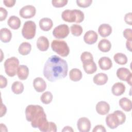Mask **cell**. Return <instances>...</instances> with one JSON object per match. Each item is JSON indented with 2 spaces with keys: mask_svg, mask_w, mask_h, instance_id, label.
Masks as SVG:
<instances>
[{
  "mask_svg": "<svg viewBox=\"0 0 132 132\" xmlns=\"http://www.w3.org/2000/svg\"><path fill=\"white\" fill-rule=\"evenodd\" d=\"M68 71L67 61L57 55H52L45 62L43 73L48 81L53 82L65 77Z\"/></svg>",
  "mask_w": 132,
  "mask_h": 132,
  "instance_id": "6da1fadb",
  "label": "cell"
},
{
  "mask_svg": "<svg viewBox=\"0 0 132 132\" xmlns=\"http://www.w3.org/2000/svg\"><path fill=\"white\" fill-rule=\"evenodd\" d=\"M25 116L27 121L31 122L33 128L41 131L47 132L49 122L42 107L38 105H29L25 109Z\"/></svg>",
  "mask_w": 132,
  "mask_h": 132,
  "instance_id": "7a4b0ae2",
  "label": "cell"
},
{
  "mask_svg": "<svg viewBox=\"0 0 132 132\" xmlns=\"http://www.w3.org/2000/svg\"><path fill=\"white\" fill-rule=\"evenodd\" d=\"M126 120V116L121 110H116L108 114L106 117V123L110 129H115L120 125L123 124Z\"/></svg>",
  "mask_w": 132,
  "mask_h": 132,
  "instance_id": "3957f363",
  "label": "cell"
},
{
  "mask_svg": "<svg viewBox=\"0 0 132 132\" xmlns=\"http://www.w3.org/2000/svg\"><path fill=\"white\" fill-rule=\"evenodd\" d=\"M84 13L78 9H66L61 13L62 19L65 22L81 23L84 20Z\"/></svg>",
  "mask_w": 132,
  "mask_h": 132,
  "instance_id": "277c9868",
  "label": "cell"
},
{
  "mask_svg": "<svg viewBox=\"0 0 132 132\" xmlns=\"http://www.w3.org/2000/svg\"><path fill=\"white\" fill-rule=\"evenodd\" d=\"M51 48L53 51L62 57H67L70 53L69 47L63 40H53L51 43Z\"/></svg>",
  "mask_w": 132,
  "mask_h": 132,
  "instance_id": "5b68a950",
  "label": "cell"
},
{
  "mask_svg": "<svg viewBox=\"0 0 132 132\" xmlns=\"http://www.w3.org/2000/svg\"><path fill=\"white\" fill-rule=\"evenodd\" d=\"M19 65V60L17 58L12 57L7 59L4 64L5 73L10 77L14 76L17 73Z\"/></svg>",
  "mask_w": 132,
  "mask_h": 132,
  "instance_id": "8992f818",
  "label": "cell"
},
{
  "mask_svg": "<svg viewBox=\"0 0 132 132\" xmlns=\"http://www.w3.org/2000/svg\"><path fill=\"white\" fill-rule=\"evenodd\" d=\"M36 31V23L32 21H27L23 25L22 29V35L26 39H31L35 36Z\"/></svg>",
  "mask_w": 132,
  "mask_h": 132,
  "instance_id": "52a82bcc",
  "label": "cell"
},
{
  "mask_svg": "<svg viewBox=\"0 0 132 132\" xmlns=\"http://www.w3.org/2000/svg\"><path fill=\"white\" fill-rule=\"evenodd\" d=\"M69 26L65 24H62L54 28L53 30V35L57 39H64L69 35Z\"/></svg>",
  "mask_w": 132,
  "mask_h": 132,
  "instance_id": "ba28073f",
  "label": "cell"
},
{
  "mask_svg": "<svg viewBox=\"0 0 132 132\" xmlns=\"http://www.w3.org/2000/svg\"><path fill=\"white\" fill-rule=\"evenodd\" d=\"M116 74L120 80L126 81L129 85H131L132 74L129 70L126 68H120L117 70Z\"/></svg>",
  "mask_w": 132,
  "mask_h": 132,
  "instance_id": "9c48e42d",
  "label": "cell"
},
{
  "mask_svg": "<svg viewBox=\"0 0 132 132\" xmlns=\"http://www.w3.org/2000/svg\"><path fill=\"white\" fill-rule=\"evenodd\" d=\"M36 13V8L31 5L23 7L19 11L20 15L24 19H29L34 17Z\"/></svg>",
  "mask_w": 132,
  "mask_h": 132,
  "instance_id": "30bf717a",
  "label": "cell"
},
{
  "mask_svg": "<svg viewBox=\"0 0 132 132\" xmlns=\"http://www.w3.org/2000/svg\"><path fill=\"white\" fill-rule=\"evenodd\" d=\"M77 126L78 130L80 132H88L91 127V122L88 118L81 117L78 120Z\"/></svg>",
  "mask_w": 132,
  "mask_h": 132,
  "instance_id": "8fae6325",
  "label": "cell"
},
{
  "mask_svg": "<svg viewBox=\"0 0 132 132\" xmlns=\"http://www.w3.org/2000/svg\"><path fill=\"white\" fill-rule=\"evenodd\" d=\"M98 39V35L97 33L92 30L87 31L84 36V41L88 44H93L95 43Z\"/></svg>",
  "mask_w": 132,
  "mask_h": 132,
  "instance_id": "7c38bea8",
  "label": "cell"
},
{
  "mask_svg": "<svg viewBox=\"0 0 132 132\" xmlns=\"http://www.w3.org/2000/svg\"><path fill=\"white\" fill-rule=\"evenodd\" d=\"M95 109L96 112L99 114L105 115L109 112L110 110V106L107 102L102 101L96 104Z\"/></svg>",
  "mask_w": 132,
  "mask_h": 132,
  "instance_id": "4fadbf2b",
  "label": "cell"
},
{
  "mask_svg": "<svg viewBox=\"0 0 132 132\" xmlns=\"http://www.w3.org/2000/svg\"><path fill=\"white\" fill-rule=\"evenodd\" d=\"M33 86L37 92H42L46 89V84L42 78L38 77L34 79L33 81Z\"/></svg>",
  "mask_w": 132,
  "mask_h": 132,
  "instance_id": "5bb4252c",
  "label": "cell"
},
{
  "mask_svg": "<svg viewBox=\"0 0 132 132\" xmlns=\"http://www.w3.org/2000/svg\"><path fill=\"white\" fill-rule=\"evenodd\" d=\"M83 63V68L85 72L88 74H91L95 73L97 70V66L93 60H90Z\"/></svg>",
  "mask_w": 132,
  "mask_h": 132,
  "instance_id": "9a60e30c",
  "label": "cell"
},
{
  "mask_svg": "<svg viewBox=\"0 0 132 132\" xmlns=\"http://www.w3.org/2000/svg\"><path fill=\"white\" fill-rule=\"evenodd\" d=\"M37 47L40 51H46L48 50L50 45L48 39L44 36H40L37 41Z\"/></svg>",
  "mask_w": 132,
  "mask_h": 132,
  "instance_id": "2e32d148",
  "label": "cell"
},
{
  "mask_svg": "<svg viewBox=\"0 0 132 132\" xmlns=\"http://www.w3.org/2000/svg\"><path fill=\"white\" fill-rule=\"evenodd\" d=\"M99 67L102 70H109L112 66L111 60L108 57H102L98 61Z\"/></svg>",
  "mask_w": 132,
  "mask_h": 132,
  "instance_id": "e0dca14e",
  "label": "cell"
},
{
  "mask_svg": "<svg viewBox=\"0 0 132 132\" xmlns=\"http://www.w3.org/2000/svg\"><path fill=\"white\" fill-rule=\"evenodd\" d=\"M125 90V86L122 82H117L113 84L111 88V92L115 96H120Z\"/></svg>",
  "mask_w": 132,
  "mask_h": 132,
  "instance_id": "ac0fdd59",
  "label": "cell"
},
{
  "mask_svg": "<svg viewBox=\"0 0 132 132\" xmlns=\"http://www.w3.org/2000/svg\"><path fill=\"white\" fill-rule=\"evenodd\" d=\"M40 28L43 31L50 30L53 26L52 20L48 18H43L39 21Z\"/></svg>",
  "mask_w": 132,
  "mask_h": 132,
  "instance_id": "d6986e66",
  "label": "cell"
},
{
  "mask_svg": "<svg viewBox=\"0 0 132 132\" xmlns=\"http://www.w3.org/2000/svg\"><path fill=\"white\" fill-rule=\"evenodd\" d=\"M98 32L102 37H107L112 32V27L108 24H102L98 28Z\"/></svg>",
  "mask_w": 132,
  "mask_h": 132,
  "instance_id": "ffe728a7",
  "label": "cell"
},
{
  "mask_svg": "<svg viewBox=\"0 0 132 132\" xmlns=\"http://www.w3.org/2000/svg\"><path fill=\"white\" fill-rule=\"evenodd\" d=\"M108 79V77L107 74L103 73H100L94 76L93 81L96 85L101 86L106 84Z\"/></svg>",
  "mask_w": 132,
  "mask_h": 132,
  "instance_id": "44dd1931",
  "label": "cell"
},
{
  "mask_svg": "<svg viewBox=\"0 0 132 132\" xmlns=\"http://www.w3.org/2000/svg\"><path fill=\"white\" fill-rule=\"evenodd\" d=\"M9 26L14 30H16L20 27L21 22L19 18L15 15H11L7 21Z\"/></svg>",
  "mask_w": 132,
  "mask_h": 132,
  "instance_id": "7402d4cb",
  "label": "cell"
},
{
  "mask_svg": "<svg viewBox=\"0 0 132 132\" xmlns=\"http://www.w3.org/2000/svg\"><path fill=\"white\" fill-rule=\"evenodd\" d=\"M17 75L21 80H25L27 78L29 75L28 68L25 65H20L17 70Z\"/></svg>",
  "mask_w": 132,
  "mask_h": 132,
  "instance_id": "603a6c76",
  "label": "cell"
},
{
  "mask_svg": "<svg viewBox=\"0 0 132 132\" xmlns=\"http://www.w3.org/2000/svg\"><path fill=\"white\" fill-rule=\"evenodd\" d=\"M12 38L11 31L7 28H2L0 30L1 41L4 43H8L10 41Z\"/></svg>",
  "mask_w": 132,
  "mask_h": 132,
  "instance_id": "cb8c5ba5",
  "label": "cell"
},
{
  "mask_svg": "<svg viewBox=\"0 0 132 132\" xmlns=\"http://www.w3.org/2000/svg\"><path fill=\"white\" fill-rule=\"evenodd\" d=\"M119 104L121 108L126 112L130 111L132 109V103L131 100L126 97L121 98L119 101Z\"/></svg>",
  "mask_w": 132,
  "mask_h": 132,
  "instance_id": "d4e9b609",
  "label": "cell"
},
{
  "mask_svg": "<svg viewBox=\"0 0 132 132\" xmlns=\"http://www.w3.org/2000/svg\"><path fill=\"white\" fill-rule=\"evenodd\" d=\"M111 47V44L109 40L106 39H103L100 40L98 43V48L103 52H109Z\"/></svg>",
  "mask_w": 132,
  "mask_h": 132,
  "instance_id": "484cf974",
  "label": "cell"
},
{
  "mask_svg": "<svg viewBox=\"0 0 132 132\" xmlns=\"http://www.w3.org/2000/svg\"><path fill=\"white\" fill-rule=\"evenodd\" d=\"M31 50V45L30 43L27 42H22L19 46L18 51L19 53L23 56L29 54Z\"/></svg>",
  "mask_w": 132,
  "mask_h": 132,
  "instance_id": "4316f807",
  "label": "cell"
},
{
  "mask_svg": "<svg viewBox=\"0 0 132 132\" xmlns=\"http://www.w3.org/2000/svg\"><path fill=\"white\" fill-rule=\"evenodd\" d=\"M82 76L81 71L77 68L71 69L69 73V77L71 80L73 81H79Z\"/></svg>",
  "mask_w": 132,
  "mask_h": 132,
  "instance_id": "83f0119b",
  "label": "cell"
},
{
  "mask_svg": "<svg viewBox=\"0 0 132 132\" xmlns=\"http://www.w3.org/2000/svg\"><path fill=\"white\" fill-rule=\"evenodd\" d=\"M113 59L117 63L120 65L125 64L128 61L127 56L122 53H117L114 54Z\"/></svg>",
  "mask_w": 132,
  "mask_h": 132,
  "instance_id": "f1b7e54d",
  "label": "cell"
},
{
  "mask_svg": "<svg viewBox=\"0 0 132 132\" xmlns=\"http://www.w3.org/2000/svg\"><path fill=\"white\" fill-rule=\"evenodd\" d=\"M24 89L23 84L19 81H15L11 85V90L15 94H20L22 93Z\"/></svg>",
  "mask_w": 132,
  "mask_h": 132,
  "instance_id": "f546056e",
  "label": "cell"
},
{
  "mask_svg": "<svg viewBox=\"0 0 132 132\" xmlns=\"http://www.w3.org/2000/svg\"><path fill=\"white\" fill-rule=\"evenodd\" d=\"M41 102L44 104H49L53 100V94L50 91L44 92L40 97Z\"/></svg>",
  "mask_w": 132,
  "mask_h": 132,
  "instance_id": "4dcf8cb0",
  "label": "cell"
},
{
  "mask_svg": "<svg viewBox=\"0 0 132 132\" xmlns=\"http://www.w3.org/2000/svg\"><path fill=\"white\" fill-rule=\"evenodd\" d=\"M70 29L72 34L76 37L80 36L83 31L82 27L78 24H73L71 26Z\"/></svg>",
  "mask_w": 132,
  "mask_h": 132,
  "instance_id": "1f68e13d",
  "label": "cell"
},
{
  "mask_svg": "<svg viewBox=\"0 0 132 132\" xmlns=\"http://www.w3.org/2000/svg\"><path fill=\"white\" fill-rule=\"evenodd\" d=\"M80 59L82 62H84L85 61L93 60V57L92 54L89 52L85 51L83 52L80 55Z\"/></svg>",
  "mask_w": 132,
  "mask_h": 132,
  "instance_id": "d6a6232c",
  "label": "cell"
},
{
  "mask_svg": "<svg viewBox=\"0 0 132 132\" xmlns=\"http://www.w3.org/2000/svg\"><path fill=\"white\" fill-rule=\"evenodd\" d=\"M68 2V0H53L52 1V4L54 7L60 8L65 6Z\"/></svg>",
  "mask_w": 132,
  "mask_h": 132,
  "instance_id": "836d02e7",
  "label": "cell"
},
{
  "mask_svg": "<svg viewBox=\"0 0 132 132\" xmlns=\"http://www.w3.org/2000/svg\"><path fill=\"white\" fill-rule=\"evenodd\" d=\"M92 2V0H77V6L81 8H86L90 6Z\"/></svg>",
  "mask_w": 132,
  "mask_h": 132,
  "instance_id": "e575fe53",
  "label": "cell"
},
{
  "mask_svg": "<svg viewBox=\"0 0 132 132\" xmlns=\"http://www.w3.org/2000/svg\"><path fill=\"white\" fill-rule=\"evenodd\" d=\"M123 35L127 40H132V30L131 28L125 29L123 31Z\"/></svg>",
  "mask_w": 132,
  "mask_h": 132,
  "instance_id": "d590c367",
  "label": "cell"
},
{
  "mask_svg": "<svg viewBox=\"0 0 132 132\" xmlns=\"http://www.w3.org/2000/svg\"><path fill=\"white\" fill-rule=\"evenodd\" d=\"M8 12L6 9L3 7L0 8V21H3L5 20L7 16Z\"/></svg>",
  "mask_w": 132,
  "mask_h": 132,
  "instance_id": "8d00e7d4",
  "label": "cell"
},
{
  "mask_svg": "<svg viewBox=\"0 0 132 132\" xmlns=\"http://www.w3.org/2000/svg\"><path fill=\"white\" fill-rule=\"evenodd\" d=\"M56 132L57 131V126L55 123L53 122H49L47 130V132Z\"/></svg>",
  "mask_w": 132,
  "mask_h": 132,
  "instance_id": "74e56055",
  "label": "cell"
},
{
  "mask_svg": "<svg viewBox=\"0 0 132 132\" xmlns=\"http://www.w3.org/2000/svg\"><path fill=\"white\" fill-rule=\"evenodd\" d=\"M124 21L125 23L129 25H132V14L131 12H128L125 15Z\"/></svg>",
  "mask_w": 132,
  "mask_h": 132,
  "instance_id": "f35d334b",
  "label": "cell"
},
{
  "mask_svg": "<svg viewBox=\"0 0 132 132\" xmlns=\"http://www.w3.org/2000/svg\"><path fill=\"white\" fill-rule=\"evenodd\" d=\"M7 79L5 77L1 75L0 76V88H4L7 86Z\"/></svg>",
  "mask_w": 132,
  "mask_h": 132,
  "instance_id": "ab89813d",
  "label": "cell"
},
{
  "mask_svg": "<svg viewBox=\"0 0 132 132\" xmlns=\"http://www.w3.org/2000/svg\"><path fill=\"white\" fill-rule=\"evenodd\" d=\"M93 132H106V130L105 128V127L102 125H97L96 126H95L93 129L92 130Z\"/></svg>",
  "mask_w": 132,
  "mask_h": 132,
  "instance_id": "60d3db41",
  "label": "cell"
},
{
  "mask_svg": "<svg viewBox=\"0 0 132 132\" xmlns=\"http://www.w3.org/2000/svg\"><path fill=\"white\" fill-rule=\"evenodd\" d=\"M15 0H5L3 1V3L7 7H11L13 6L15 3Z\"/></svg>",
  "mask_w": 132,
  "mask_h": 132,
  "instance_id": "b9f144b4",
  "label": "cell"
},
{
  "mask_svg": "<svg viewBox=\"0 0 132 132\" xmlns=\"http://www.w3.org/2000/svg\"><path fill=\"white\" fill-rule=\"evenodd\" d=\"M7 111V108L5 105L2 104V108H1V117H2L4 115H5Z\"/></svg>",
  "mask_w": 132,
  "mask_h": 132,
  "instance_id": "7bdbcfd3",
  "label": "cell"
},
{
  "mask_svg": "<svg viewBox=\"0 0 132 132\" xmlns=\"http://www.w3.org/2000/svg\"><path fill=\"white\" fill-rule=\"evenodd\" d=\"M131 43L132 40H127L126 42V47L130 52H131Z\"/></svg>",
  "mask_w": 132,
  "mask_h": 132,
  "instance_id": "ee69618b",
  "label": "cell"
},
{
  "mask_svg": "<svg viewBox=\"0 0 132 132\" xmlns=\"http://www.w3.org/2000/svg\"><path fill=\"white\" fill-rule=\"evenodd\" d=\"M62 131L63 132V131H72V132H73L74 131V130L73 129V128L71 127V126H66L65 127H64V128L62 129Z\"/></svg>",
  "mask_w": 132,
  "mask_h": 132,
  "instance_id": "f6af8a7d",
  "label": "cell"
}]
</instances>
